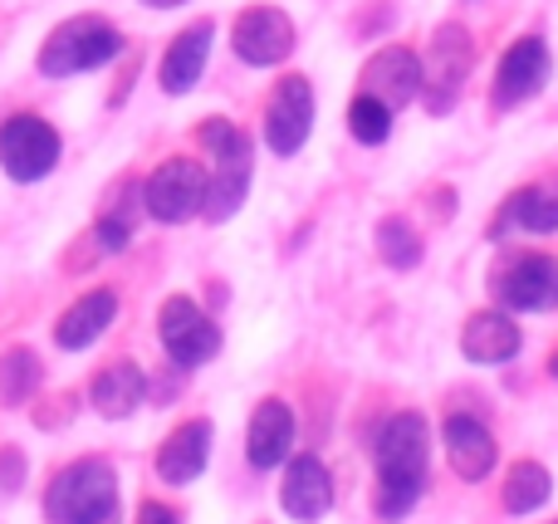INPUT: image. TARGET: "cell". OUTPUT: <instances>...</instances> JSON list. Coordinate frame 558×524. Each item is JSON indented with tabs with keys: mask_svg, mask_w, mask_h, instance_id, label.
<instances>
[{
	"mask_svg": "<svg viewBox=\"0 0 558 524\" xmlns=\"http://www.w3.org/2000/svg\"><path fill=\"white\" fill-rule=\"evenodd\" d=\"M373 461H377V496H373L377 520L387 524L407 520L426 490V461H432V427H426L422 412L387 417V427L377 431Z\"/></svg>",
	"mask_w": 558,
	"mask_h": 524,
	"instance_id": "obj_1",
	"label": "cell"
},
{
	"mask_svg": "<svg viewBox=\"0 0 558 524\" xmlns=\"http://www.w3.org/2000/svg\"><path fill=\"white\" fill-rule=\"evenodd\" d=\"M45 520L49 524H118V476L104 456H84L64 466L45 490Z\"/></svg>",
	"mask_w": 558,
	"mask_h": 524,
	"instance_id": "obj_2",
	"label": "cell"
},
{
	"mask_svg": "<svg viewBox=\"0 0 558 524\" xmlns=\"http://www.w3.org/2000/svg\"><path fill=\"white\" fill-rule=\"evenodd\" d=\"M202 147L211 153L202 216L206 221H231V216L241 211L245 192H251V167H255L251 137H245L235 123H226V118H206L202 123Z\"/></svg>",
	"mask_w": 558,
	"mask_h": 524,
	"instance_id": "obj_3",
	"label": "cell"
},
{
	"mask_svg": "<svg viewBox=\"0 0 558 524\" xmlns=\"http://www.w3.org/2000/svg\"><path fill=\"white\" fill-rule=\"evenodd\" d=\"M118 49H123V35H118L108 20L78 15V20H64V25L45 39V49H39V69H45L49 78L88 74V69H104L108 59H118Z\"/></svg>",
	"mask_w": 558,
	"mask_h": 524,
	"instance_id": "obj_4",
	"label": "cell"
},
{
	"mask_svg": "<svg viewBox=\"0 0 558 524\" xmlns=\"http://www.w3.org/2000/svg\"><path fill=\"white\" fill-rule=\"evenodd\" d=\"M157 339H162L167 358H172L177 368H202V363H211L216 353H221V329H216L186 294H172V300L157 309Z\"/></svg>",
	"mask_w": 558,
	"mask_h": 524,
	"instance_id": "obj_5",
	"label": "cell"
},
{
	"mask_svg": "<svg viewBox=\"0 0 558 524\" xmlns=\"http://www.w3.org/2000/svg\"><path fill=\"white\" fill-rule=\"evenodd\" d=\"M59 162V133L35 113H15L0 123V167L15 182H39Z\"/></svg>",
	"mask_w": 558,
	"mask_h": 524,
	"instance_id": "obj_6",
	"label": "cell"
},
{
	"mask_svg": "<svg viewBox=\"0 0 558 524\" xmlns=\"http://www.w3.org/2000/svg\"><path fill=\"white\" fill-rule=\"evenodd\" d=\"M202 202H206V172L192 157L162 162L143 186L147 216H157V221H167V226H182V221H192V216H202Z\"/></svg>",
	"mask_w": 558,
	"mask_h": 524,
	"instance_id": "obj_7",
	"label": "cell"
},
{
	"mask_svg": "<svg viewBox=\"0 0 558 524\" xmlns=\"http://www.w3.org/2000/svg\"><path fill=\"white\" fill-rule=\"evenodd\" d=\"M495 300L514 314L558 309V260L554 255H520L495 275Z\"/></svg>",
	"mask_w": 558,
	"mask_h": 524,
	"instance_id": "obj_8",
	"label": "cell"
},
{
	"mask_svg": "<svg viewBox=\"0 0 558 524\" xmlns=\"http://www.w3.org/2000/svg\"><path fill=\"white\" fill-rule=\"evenodd\" d=\"M549 69H554V59H549V45H544L539 35L514 39V45L505 49L500 69H495V103L500 108L530 103V98L549 84Z\"/></svg>",
	"mask_w": 558,
	"mask_h": 524,
	"instance_id": "obj_9",
	"label": "cell"
},
{
	"mask_svg": "<svg viewBox=\"0 0 558 524\" xmlns=\"http://www.w3.org/2000/svg\"><path fill=\"white\" fill-rule=\"evenodd\" d=\"M308 127H314V88H308V78L289 74L284 84L275 88L270 113H265V143H270L279 157H294L299 147L308 143Z\"/></svg>",
	"mask_w": 558,
	"mask_h": 524,
	"instance_id": "obj_10",
	"label": "cell"
},
{
	"mask_svg": "<svg viewBox=\"0 0 558 524\" xmlns=\"http://www.w3.org/2000/svg\"><path fill=\"white\" fill-rule=\"evenodd\" d=\"M231 45H235V54H241L245 64L270 69V64H279V59H289V49H294V25H289L284 10L251 5L241 20H235Z\"/></svg>",
	"mask_w": 558,
	"mask_h": 524,
	"instance_id": "obj_11",
	"label": "cell"
},
{
	"mask_svg": "<svg viewBox=\"0 0 558 524\" xmlns=\"http://www.w3.org/2000/svg\"><path fill=\"white\" fill-rule=\"evenodd\" d=\"M279 505L289 520L318 524L333 510V476L318 456H289L284 461V486H279Z\"/></svg>",
	"mask_w": 558,
	"mask_h": 524,
	"instance_id": "obj_12",
	"label": "cell"
},
{
	"mask_svg": "<svg viewBox=\"0 0 558 524\" xmlns=\"http://www.w3.org/2000/svg\"><path fill=\"white\" fill-rule=\"evenodd\" d=\"M211 437H216V427L206 417L182 422V427L157 447V476H162L167 486H192V480H202L206 461H211Z\"/></svg>",
	"mask_w": 558,
	"mask_h": 524,
	"instance_id": "obj_13",
	"label": "cell"
},
{
	"mask_svg": "<svg viewBox=\"0 0 558 524\" xmlns=\"http://www.w3.org/2000/svg\"><path fill=\"white\" fill-rule=\"evenodd\" d=\"M422 88H426V74L412 49H383V54H373L363 69V94L383 98L387 108H407Z\"/></svg>",
	"mask_w": 558,
	"mask_h": 524,
	"instance_id": "obj_14",
	"label": "cell"
},
{
	"mask_svg": "<svg viewBox=\"0 0 558 524\" xmlns=\"http://www.w3.org/2000/svg\"><path fill=\"white\" fill-rule=\"evenodd\" d=\"M294 451V412L279 398H265L251 412V431H245V456L255 471H279Z\"/></svg>",
	"mask_w": 558,
	"mask_h": 524,
	"instance_id": "obj_15",
	"label": "cell"
},
{
	"mask_svg": "<svg viewBox=\"0 0 558 524\" xmlns=\"http://www.w3.org/2000/svg\"><path fill=\"white\" fill-rule=\"evenodd\" d=\"M465 69H471V35L461 25H441L432 39V94H426L432 113H446L456 103V94L465 84Z\"/></svg>",
	"mask_w": 558,
	"mask_h": 524,
	"instance_id": "obj_16",
	"label": "cell"
},
{
	"mask_svg": "<svg viewBox=\"0 0 558 524\" xmlns=\"http://www.w3.org/2000/svg\"><path fill=\"white\" fill-rule=\"evenodd\" d=\"M441 441H446V461H451V471L461 480H485L495 471V461H500L490 427L475 417H446Z\"/></svg>",
	"mask_w": 558,
	"mask_h": 524,
	"instance_id": "obj_17",
	"label": "cell"
},
{
	"mask_svg": "<svg viewBox=\"0 0 558 524\" xmlns=\"http://www.w3.org/2000/svg\"><path fill=\"white\" fill-rule=\"evenodd\" d=\"M520 324L510 319V314L500 309H481L465 319L461 329V353L471 363H481V368H500V363H510L514 353H520Z\"/></svg>",
	"mask_w": 558,
	"mask_h": 524,
	"instance_id": "obj_18",
	"label": "cell"
},
{
	"mask_svg": "<svg viewBox=\"0 0 558 524\" xmlns=\"http://www.w3.org/2000/svg\"><path fill=\"white\" fill-rule=\"evenodd\" d=\"M118 319V294L113 290H88L84 300H74L64 309V319L54 324V343L69 353L78 349H94L98 339L108 333V324Z\"/></svg>",
	"mask_w": 558,
	"mask_h": 524,
	"instance_id": "obj_19",
	"label": "cell"
},
{
	"mask_svg": "<svg viewBox=\"0 0 558 524\" xmlns=\"http://www.w3.org/2000/svg\"><path fill=\"white\" fill-rule=\"evenodd\" d=\"M211 35H216L211 20H196V25H186L182 35L167 45L162 69H157V78H162L167 94H186V88L206 74V59H211Z\"/></svg>",
	"mask_w": 558,
	"mask_h": 524,
	"instance_id": "obj_20",
	"label": "cell"
},
{
	"mask_svg": "<svg viewBox=\"0 0 558 524\" xmlns=\"http://www.w3.org/2000/svg\"><path fill=\"white\" fill-rule=\"evenodd\" d=\"M147 398V378L137 363H108L94 382H88V402H94L98 417L118 422L128 412H137V402Z\"/></svg>",
	"mask_w": 558,
	"mask_h": 524,
	"instance_id": "obj_21",
	"label": "cell"
},
{
	"mask_svg": "<svg viewBox=\"0 0 558 524\" xmlns=\"http://www.w3.org/2000/svg\"><path fill=\"white\" fill-rule=\"evenodd\" d=\"M500 226H520V231H558V186H524L505 202V221Z\"/></svg>",
	"mask_w": 558,
	"mask_h": 524,
	"instance_id": "obj_22",
	"label": "cell"
},
{
	"mask_svg": "<svg viewBox=\"0 0 558 524\" xmlns=\"http://www.w3.org/2000/svg\"><path fill=\"white\" fill-rule=\"evenodd\" d=\"M549 496H554L549 471H544L539 461H514L510 480H505V510H510V515H534V510H544Z\"/></svg>",
	"mask_w": 558,
	"mask_h": 524,
	"instance_id": "obj_23",
	"label": "cell"
},
{
	"mask_svg": "<svg viewBox=\"0 0 558 524\" xmlns=\"http://www.w3.org/2000/svg\"><path fill=\"white\" fill-rule=\"evenodd\" d=\"M35 382H39V358L35 353L29 349L0 353V407H20V402H29Z\"/></svg>",
	"mask_w": 558,
	"mask_h": 524,
	"instance_id": "obj_24",
	"label": "cell"
},
{
	"mask_svg": "<svg viewBox=\"0 0 558 524\" xmlns=\"http://www.w3.org/2000/svg\"><path fill=\"white\" fill-rule=\"evenodd\" d=\"M348 133H353L357 143H367V147L387 143V133H392V108H387L383 98H373V94H357L353 103H348Z\"/></svg>",
	"mask_w": 558,
	"mask_h": 524,
	"instance_id": "obj_25",
	"label": "cell"
},
{
	"mask_svg": "<svg viewBox=\"0 0 558 524\" xmlns=\"http://www.w3.org/2000/svg\"><path fill=\"white\" fill-rule=\"evenodd\" d=\"M377 255H383L387 265H397V270H412V265H422V241H416V231L402 216H387V221L377 226Z\"/></svg>",
	"mask_w": 558,
	"mask_h": 524,
	"instance_id": "obj_26",
	"label": "cell"
},
{
	"mask_svg": "<svg viewBox=\"0 0 558 524\" xmlns=\"http://www.w3.org/2000/svg\"><path fill=\"white\" fill-rule=\"evenodd\" d=\"M133 226H137V216H133V206L123 202V211H104V221H98V245L104 251H123L128 241H133Z\"/></svg>",
	"mask_w": 558,
	"mask_h": 524,
	"instance_id": "obj_27",
	"label": "cell"
},
{
	"mask_svg": "<svg viewBox=\"0 0 558 524\" xmlns=\"http://www.w3.org/2000/svg\"><path fill=\"white\" fill-rule=\"evenodd\" d=\"M20 486H25V456L10 447V451H0V496H15Z\"/></svg>",
	"mask_w": 558,
	"mask_h": 524,
	"instance_id": "obj_28",
	"label": "cell"
},
{
	"mask_svg": "<svg viewBox=\"0 0 558 524\" xmlns=\"http://www.w3.org/2000/svg\"><path fill=\"white\" fill-rule=\"evenodd\" d=\"M137 524H182V520H177V510H167V505H157V500H147V505L137 510Z\"/></svg>",
	"mask_w": 558,
	"mask_h": 524,
	"instance_id": "obj_29",
	"label": "cell"
},
{
	"mask_svg": "<svg viewBox=\"0 0 558 524\" xmlns=\"http://www.w3.org/2000/svg\"><path fill=\"white\" fill-rule=\"evenodd\" d=\"M143 5H157V10H172V5H186V0H143Z\"/></svg>",
	"mask_w": 558,
	"mask_h": 524,
	"instance_id": "obj_30",
	"label": "cell"
},
{
	"mask_svg": "<svg viewBox=\"0 0 558 524\" xmlns=\"http://www.w3.org/2000/svg\"><path fill=\"white\" fill-rule=\"evenodd\" d=\"M554 378H558V358H554Z\"/></svg>",
	"mask_w": 558,
	"mask_h": 524,
	"instance_id": "obj_31",
	"label": "cell"
},
{
	"mask_svg": "<svg viewBox=\"0 0 558 524\" xmlns=\"http://www.w3.org/2000/svg\"><path fill=\"white\" fill-rule=\"evenodd\" d=\"M554 524H558V520H554Z\"/></svg>",
	"mask_w": 558,
	"mask_h": 524,
	"instance_id": "obj_32",
	"label": "cell"
}]
</instances>
